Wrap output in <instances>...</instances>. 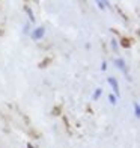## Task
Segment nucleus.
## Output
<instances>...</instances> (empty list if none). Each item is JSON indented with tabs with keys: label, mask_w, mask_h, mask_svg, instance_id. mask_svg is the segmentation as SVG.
<instances>
[{
	"label": "nucleus",
	"mask_w": 140,
	"mask_h": 148,
	"mask_svg": "<svg viewBox=\"0 0 140 148\" xmlns=\"http://www.w3.org/2000/svg\"><path fill=\"white\" fill-rule=\"evenodd\" d=\"M99 95H101V89H97L95 92H93V98H95V100H98Z\"/></svg>",
	"instance_id": "nucleus-5"
},
{
	"label": "nucleus",
	"mask_w": 140,
	"mask_h": 148,
	"mask_svg": "<svg viewBox=\"0 0 140 148\" xmlns=\"http://www.w3.org/2000/svg\"><path fill=\"white\" fill-rule=\"evenodd\" d=\"M97 5H98L101 9H104V8H105V3H104V2H97Z\"/></svg>",
	"instance_id": "nucleus-8"
},
{
	"label": "nucleus",
	"mask_w": 140,
	"mask_h": 148,
	"mask_svg": "<svg viewBox=\"0 0 140 148\" xmlns=\"http://www.w3.org/2000/svg\"><path fill=\"white\" fill-rule=\"evenodd\" d=\"M24 11L27 12V15H29V20H30V21H35V15H33V12H32V9L29 8V6H24Z\"/></svg>",
	"instance_id": "nucleus-4"
},
{
	"label": "nucleus",
	"mask_w": 140,
	"mask_h": 148,
	"mask_svg": "<svg viewBox=\"0 0 140 148\" xmlns=\"http://www.w3.org/2000/svg\"><path fill=\"white\" fill-rule=\"evenodd\" d=\"M44 33H45V29L44 27H36L35 30H33V33H32V38L33 39H41L44 36Z\"/></svg>",
	"instance_id": "nucleus-1"
},
{
	"label": "nucleus",
	"mask_w": 140,
	"mask_h": 148,
	"mask_svg": "<svg viewBox=\"0 0 140 148\" xmlns=\"http://www.w3.org/2000/svg\"><path fill=\"white\" fill-rule=\"evenodd\" d=\"M109 100H110L111 104H116V97L115 95H109Z\"/></svg>",
	"instance_id": "nucleus-7"
},
{
	"label": "nucleus",
	"mask_w": 140,
	"mask_h": 148,
	"mask_svg": "<svg viewBox=\"0 0 140 148\" xmlns=\"http://www.w3.org/2000/svg\"><path fill=\"white\" fill-rule=\"evenodd\" d=\"M134 112H136V116H140V109L137 103H134Z\"/></svg>",
	"instance_id": "nucleus-6"
},
{
	"label": "nucleus",
	"mask_w": 140,
	"mask_h": 148,
	"mask_svg": "<svg viewBox=\"0 0 140 148\" xmlns=\"http://www.w3.org/2000/svg\"><path fill=\"white\" fill-rule=\"evenodd\" d=\"M27 148H33V147H32V145H30V144H27Z\"/></svg>",
	"instance_id": "nucleus-10"
},
{
	"label": "nucleus",
	"mask_w": 140,
	"mask_h": 148,
	"mask_svg": "<svg viewBox=\"0 0 140 148\" xmlns=\"http://www.w3.org/2000/svg\"><path fill=\"white\" fill-rule=\"evenodd\" d=\"M109 83L111 85V88H113V92H115V95H119V86H118V82H116V79H113V77H109Z\"/></svg>",
	"instance_id": "nucleus-2"
},
{
	"label": "nucleus",
	"mask_w": 140,
	"mask_h": 148,
	"mask_svg": "<svg viewBox=\"0 0 140 148\" xmlns=\"http://www.w3.org/2000/svg\"><path fill=\"white\" fill-rule=\"evenodd\" d=\"M115 64H116V66H118L119 70L125 71V62H124V59H115Z\"/></svg>",
	"instance_id": "nucleus-3"
},
{
	"label": "nucleus",
	"mask_w": 140,
	"mask_h": 148,
	"mask_svg": "<svg viewBox=\"0 0 140 148\" xmlns=\"http://www.w3.org/2000/svg\"><path fill=\"white\" fill-rule=\"evenodd\" d=\"M122 45H124V47H130V42L126 41V39H122Z\"/></svg>",
	"instance_id": "nucleus-9"
}]
</instances>
